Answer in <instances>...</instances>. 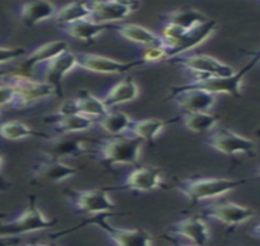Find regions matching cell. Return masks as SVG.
I'll use <instances>...</instances> for the list:
<instances>
[{
    "mask_svg": "<svg viewBox=\"0 0 260 246\" xmlns=\"http://www.w3.org/2000/svg\"><path fill=\"white\" fill-rule=\"evenodd\" d=\"M145 142L133 135H113L99 142L92 152L106 167L135 165L140 158Z\"/></svg>",
    "mask_w": 260,
    "mask_h": 246,
    "instance_id": "6da1fadb",
    "label": "cell"
},
{
    "mask_svg": "<svg viewBox=\"0 0 260 246\" xmlns=\"http://www.w3.org/2000/svg\"><path fill=\"white\" fill-rule=\"evenodd\" d=\"M246 183V180L220 179V177H199L184 179L177 182L176 188L191 203L202 202L221 197Z\"/></svg>",
    "mask_w": 260,
    "mask_h": 246,
    "instance_id": "7a4b0ae2",
    "label": "cell"
},
{
    "mask_svg": "<svg viewBox=\"0 0 260 246\" xmlns=\"http://www.w3.org/2000/svg\"><path fill=\"white\" fill-rule=\"evenodd\" d=\"M109 213L93 215L87 221L82 222L81 224L69 229V232H76L86 225H96L100 229L107 234L108 239L111 240L112 246H152V235L146 230L137 228V229H122V228L113 227L108 222Z\"/></svg>",
    "mask_w": 260,
    "mask_h": 246,
    "instance_id": "3957f363",
    "label": "cell"
},
{
    "mask_svg": "<svg viewBox=\"0 0 260 246\" xmlns=\"http://www.w3.org/2000/svg\"><path fill=\"white\" fill-rule=\"evenodd\" d=\"M58 224V219L47 218L37 204L36 196H28V206L13 221L0 222V235L21 236L23 234L40 232Z\"/></svg>",
    "mask_w": 260,
    "mask_h": 246,
    "instance_id": "277c9868",
    "label": "cell"
},
{
    "mask_svg": "<svg viewBox=\"0 0 260 246\" xmlns=\"http://www.w3.org/2000/svg\"><path fill=\"white\" fill-rule=\"evenodd\" d=\"M3 79L4 84L10 85L16 93L15 101L11 105L16 110L27 108L34 103L55 95L54 89L48 83L38 81L21 74H7Z\"/></svg>",
    "mask_w": 260,
    "mask_h": 246,
    "instance_id": "5b68a950",
    "label": "cell"
},
{
    "mask_svg": "<svg viewBox=\"0 0 260 246\" xmlns=\"http://www.w3.org/2000/svg\"><path fill=\"white\" fill-rule=\"evenodd\" d=\"M260 49L254 54L252 61L248 63L246 67L242 68L237 73L233 74L232 76L227 78H218V76H206V78H200V76H193L188 84L182 85L184 88L202 89V90L208 91L210 94H226L231 95L235 97L242 96V83H243L244 75L249 72L250 69L259 62Z\"/></svg>",
    "mask_w": 260,
    "mask_h": 246,
    "instance_id": "8992f818",
    "label": "cell"
},
{
    "mask_svg": "<svg viewBox=\"0 0 260 246\" xmlns=\"http://www.w3.org/2000/svg\"><path fill=\"white\" fill-rule=\"evenodd\" d=\"M109 191H112V188H93L87 191L67 189L65 197L76 213L99 215L116 208V203L108 195Z\"/></svg>",
    "mask_w": 260,
    "mask_h": 246,
    "instance_id": "52a82bcc",
    "label": "cell"
},
{
    "mask_svg": "<svg viewBox=\"0 0 260 246\" xmlns=\"http://www.w3.org/2000/svg\"><path fill=\"white\" fill-rule=\"evenodd\" d=\"M170 63L177 64L184 68L188 72L193 73L194 76L206 78V76H218V78H227L235 74V69L231 65L223 63L218 59L208 54H182L178 57L168 59Z\"/></svg>",
    "mask_w": 260,
    "mask_h": 246,
    "instance_id": "ba28073f",
    "label": "cell"
},
{
    "mask_svg": "<svg viewBox=\"0 0 260 246\" xmlns=\"http://www.w3.org/2000/svg\"><path fill=\"white\" fill-rule=\"evenodd\" d=\"M205 144L224 155H253L254 142L227 128H218L210 133Z\"/></svg>",
    "mask_w": 260,
    "mask_h": 246,
    "instance_id": "9c48e42d",
    "label": "cell"
},
{
    "mask_svg": "<svg viewBox=\"0 0 260 246\" xmlns=\"http://www.w3.org/2000/svg\"><path fill=\"white\" fill-rule=\"evenodd\" d=\"M79 173V168L70 167L61 160L44 156L32 168L31 183L38 186H47L52 183H60Z\"/></svg>",
    "mask_w": 260,
    "mask_h": 246,
    "instance_id": "30bf717a",
    "label": "cell"
},
{
    "mask_svg": "<svg viewBox=\"0 0 260 246\" xmlns=\"http://www.w3.org/2000/svg\"><path fill=\"white\" fill-rule=\"evenodd\" d=\"M76 62L78 67L81 69L99 74H124L134 68L146 64L141 58L132 62H120L103 56L91 54V53H78Z\"/></svg>",
    "mask_w": 260,
    "mask_h": 246,
    "instance_id": "8fae6325",
    "label": "cell"
},
{
    "mask_svg": "<svg viewBox=\"0 0 260 246\" xmlns=\"http://www.w3.org/2000/svg\"><path fill=\"white\" fill-rule=\"evenodd\" d=\"M170 99L185 112H205L216 102L214 94L202 89L184 88L182 85L171 89Z\"/></svg>",
    "mask_w": 260,
    "mask_h": 246,
    "instance_id": "7c38bea8",
    "label": "cell"
},
{
    "mask_svg": "<svg viewBox=\"0 0 260 246\" xmlns=\"http://www.w3.org/2000/svg\"><path fill=\"white\" fill-rule=\"evenodd\" d=\"M88 139L76 137L73 134H58L57 137L48 139V143L43 148L44 156L54 159L75 158L90 153Z\"/></svg>",
    "mask_w": 260,
    "mask_h": 246,
    "instance_id": "4fadbf2b",
    "label": "cell"
},
{
    "mask_svg": "<svg viewBox=\"0 0 260 246\" xmlns=\"http://www.w3.org/2000/svg\"><path fill=\"white\" fill-rule=\"evenodd\" d=\"M164 186V173L156 167H139L126 175L119 191L151 192Z\"/></svg>",
    "mask_w": 260,
    "mask_h": 246,
    "instance_id": "5bb4252c",
    "label": "cell"
},
{
    "mask_svg": "<svg viewBox=\"0 0 260 246\" xmlns=\"http://www.w3.org/2000/svg\"><path fill=\"white\" fill-rule=\"evenodd\" d=\"M204 217L220 222L229 227L243 224L254 215V212L248 207L233 202H221L206 206L203 209Z\"/></svg>",
    "mask_w": 260,
    "mask_h": 246,
    "instance_id": "9a60e30c",
    "label": "cell"
},
{
    "mask_svg": "<svg viewBox=\"0 0 260 246\" xmlns=\"http://www.w3.org/2000/svg\"><path fill=\"white\" fill-rule=\"evenodd\" d=\"M139 2H93L90 3L91 19L97 23L124 20L140 8Z\"/></svg>",
    "mask_w": 260,
    "mask_h": 246,
    "instance_id": "2e32d148",
    "label": "cell"
},
{
    "mask_svg": "<svg viewBox=\"0 0 260 246\" xmlns=\"http://www.w3.org/2000/svg\"><path fill=\"white\" fill-rule=\"evenodd\" d=\"M75 67H78L76 54L67 51L44 64V81L54 89L58 97H63V80Z\"/></svg>",
    "mask_w": 260,
    "mask_h": 246,
    "instance_id": "e0dca14e",
    "label": "cell"
},
{
    "mask_svg": "<svg viewBox=\"0 0 260 246\" xmlns=\"http://www.w3.org/2000/svg\"><path fill=\"white\" fill-rule=\"evenodd\" d=\"M167 234L190 240L194 245L205 246L210 239L209 228L202 217L193 215L172 224Z\"/></svg>",
    "mask_w": 260,
    "mask_h": 246,
    "instance_id": "ac0fdd59",
    "label": "cell"
},
{
    "mask_svg": "<svg viewBox=\"0 0 260 246\" xmlns=\"http://www.w3.org/2000/svg\"><path fill=\"white\" fill-rule=\"evenodd\" d=\"M217 28V22L215 20H208L206 22L202 25L197 26V28L188 30L185 35L183 36L179 42L176 44V47L168 53V59L178 57V56L187 54L190 49L195 48L199 44H202L206 38H209L215 32ZM167 59V61H168Z\"/></svg>",
    "mask_w": 260,
    "mask_h": 246,
    "instance_id": "d6986e66",
    "label": "cell"
},
{
    "mask_svg": "<svg viewBox=\"0 0 260 246\" xmlns=\"http://www.w3.org/2000/svg\"><path fill=\"white\" fill-rule=\"evenodd\" d=\"M69 51V44L65 41H51L37 47L27 56L20 67L25 72H31L38 64H46L52 59L57 58L61 53Z\"/></svg>",
    "mask_w": 260,
    "mask_h": 246,
    "instance_id": "ffe728a7",
    "label": "cell"
},
{
    "mask_svg": "<svg viewBox=\"0 0 260 246\" xmlns=\"http://www.w3.org/2000/svg\"><path fill=\"white\" fill-rule=\"evenodd\" d=\"M178 121L179 116L170 118V120H158V118H147V120L138 121L133 120L125 134L140 138L144 142H152L168 124L176 123Z\"/></svg>",
    "mask_w": 260,
    "mask_h": 246,
    "instance_id": "44dd1931",
    "label": "cell"
},
{
    "mask_svg": "<svg viewBox=\"0 0 260 246\" xmlns=\"http://www.w3.org/2000/svg\"><path fill=\"white\" fill-rule=\"evenodd\" d=\"M57 9L49 2L25 3L20 7V17L26 28H34L38 23L54 19Z\"/></svg>",
    "mask_w": 260,
    "mask_h": 246,
    "instance_id": "7402d4cb",
    "label": "cell"
},
{
    "mask_svg": "<svg viewBox=\"0 0 260 246\" xmlns=\"http://www.w3.org/2000/svg\"><path fill=\"white\" fill-rule=\"evenodd\" d=\"M138 95L139 87L137 81L128 76V78L122 79L109 89L106 93L105 97L102 99V101L111 110L118 105H122V103L133 101V100L137 99Z\"/></svg>",
    "mask_w": 260,
    "mask_h": 246,
    "instance_id": "603a6c76",
    "label": "cell"
},
{
    "mask_svg": "<svg viewBox=\"0 0 260 246\" xmlns=\"http://www.w3.org/2000/svg\"><path fill=\"white\" fill-rule=\"evenodd\" d=\"M165 23H172L184 30H191L208 21V17L202 11L191 7H182L161 15Z\"/></svg>",
    "mask_w": 260,
    "mask_h": 246,
    "instance_id": "cb8c5ba5",
    "label": "cell"
},
{
    "mask_svg": "<svg viewBox=\"0 0 260 246\" xmlns=\"http://www.w3.org/2000/svg\"><path fill=\"white\" fill-rule=\"evenodd\" d=\"M47 118L48 120H46V122L54 123V130L58 134H73V133L84 132L96 124V120L80 114L70 115V116L54 115Z\"/></svg>",
    "mask_w": 260,
    "mask_h": 246,
    "instance_id": "d4e9b609",
    "label": "cell"
},
{
    "mask_svg": "<svg viewBox=\"0 0 260 246\" xmlns=\"http://www.w3.org/2000/svg\"><path fill=\"white\" fill-rule=\"evenodd\" d=\"M116 28L117 26L108 25V23L105 25V23L94 22L92 20H84V21H79L72 23V25L63 26L61 30L69 37L82 41V42H91V41L99 37L103 32L107 31V30Z\"/></svg>",
    "mask_w": 260,
    "mask_h": 246,
    "instance_id": "484cf974",
    "label": "cell"
},
{
    "mask_svg": "<svg viewBox=\"0 0 260 246\" xmlns=\"http://www.w3.org/2000/svg\"><path fill=\"white\" fill-rule=\"evenodd\" d=\"M116 31L120 37L130 41V42L144 44L147 47L161 46L162 44V38L159 35L140 25H135V23H125V25L117 26Z\"/></svg>",
    "mask_w": 260,
    "mask_h": 246,
    "instance_id": "4316f807",
    "label": "cell"
},
{
    "mask_svg": "<svg viewBox=\"0 0 260 246\" xmlns=\"http://www.w3.org/2000/svg\"><path fill=\"white\" fill-rule=\"evenodd\" d=\"M91 19V7L90 3H70V4L64 5L57 10L54 16V21L63 26L72 25V23L84 21V20Z\"/></svg>",
    "mask_w": 260,
    "mask_h": 246,
    "instance_id": "83f0119b",
    "label": "cell"
},
{
    "mask_svg": "<svg viewBox=\"0 0 260 246\" xmlns=\"http://www.w3.org/2000/svg\"><path fill=\"white\" fill-rule=\"evenodd\" d=\"M74 100H75L78 114L91 117L93 120H99L111 111L102 101V99L93 96L87 91H81L78 96L74 97Z\"/></svg>",
    "mask_w": 260,
    "mask_h": 246,
    "instance_id": "f1b7e54d",
    "label": "cell"
},
{
    "mask_svg": "<svg viewBox=\"0 0 260 246\" xmlns=\"http://www.w3.org/2000/svg\"><path fill=\"white\" fill-rule=\"evenodd\" d=\"M0 137L7 139V141H19V139L32 137L44 138L48 141L52 138L51 135L43 132H38L26 123L20 122V121H9V122L0 124Z\"/></svg>",
    "mask_w": 260,
    "mask_h": 246,
    "instance_id": "f546056e",
    "label": "cell"
},
{
    "mask_svg": "<svg viewBox=\"0 0 260 246\" xmlns=\"http://www.w3.org/2000/svg\"><path fill=\"white\" fill-rule=\"evenodd\" d=\"M179 121L190 132L204 133L216 127L218 117L206 112H184L179 116Z\"/></svg>",
    "mask_w": 260,
    "mask_h": 246,
    "instance_id": "4dcf8cb0",
    "label": "cell"
},
{
    "mask_svg": "<svg viewBox=\"0 0 260 246\" xmlns=\"http://www.w3.org/2000/svg\"><path fill=\"white\" fill-rule=\"evenodd\" d=\"M132 118L122 111H109L107 115L96 120V124L112 135H123L128 132Z\"/></svg>",
    "mask_w": 260,
    "mask_h": 246,
    "instance_id": "1f68e13d",
    "label": "cell"
},
{
    "mask_svg": "<svg viewBox=\"0 0 260 246\" xmlns=\"http://www.w3.org/2000/svg\"><path fill=\"white\" fill-rule=\"evenodd\" d=\"M26 54L23 47H0V64L16 61Z\"/></svg>",
    "mask_w": 260,
    "mask_h": 246,
    "instance_id": "d6a6232c",
    "label": "cell"
},
{
    "mask_svg": "<svg viewBox=\"0 0 260 246\" xmlns=\"http://www.w3.org/2000/svg\"><path fill=\"white\" fill-rule=\"evenodd\" d=\"M141 59H143L145 63H155V62L167 61V53L165 51L164 47L161 46L147 47Z\"/></svg>",
    "mask_w": 260,
    "mask_h": 246,
    "instance_id": "836d02e7",
    "label": "cell"
},
{
    "mask_svg": "<svg viewBox=\"0 0 260 246\" xmlns=\"http://www.w3.org/2000/svg\"><path fill=\"white\" fill-rule=\"evenodd\" d=\"M16 97V93L10 85L8 84H0V107L7 105H13Z\"/></svg>",
    "mask_w": 260,
    "mask_h": 246,
    "instance_id": "e575fe53",
    "label": "cell"
},
{
    "mask_svg": "<svg viewBox=\"0 0 260 246\" xmlns=\"http://www.w3.org/2000/svg\"><path fill=\"white\" fill-rule=\"evenodd\" d=\"M70 115H78V110H76L75 100L67 99L61 102L59 111L57 112V116H70Z\"/></svg>",
    "mask_w": 260,
    "mask_h": 246,
    "instance_id": "d590c367",
    "label": "cell"
},
{
    "mask_svg": "<svg viewBox=\"0 0 260 246\" xmlns=\"http://www.w3.org/2000/svg\"><path fill=\"white\" fill-rule=\"evenodd\" d=\"M22 244L21 236L0 235V246H20Z\"/></svg>",
    "mask_w": 260,
    "mask_h": 246,
    "instance_id": "8d00e7d4",
    "label": "cell"
},
{
    "mask_svg": "<svg viewBox=\"0 0 260 246\" xmlns=\"http://www.w3.org/2000/svg\"><path fill=\"white\" fill-rule=\"evenodd\" d=\"M3 160H4V154L0 152V167L3 164ZM14 186V183L11 181H9L7 177H4V175L0 173V192H5L9 191L11 187Z\"/></svg>",
    "mask_w": 260,
    "mask_h": 246,
    "instance_id": "74e56055",
    "label": "cell"
},
{
    "mask_svg": "<svg viewBox=\"0 0 260 246\" xmlns=\"http://www.w3.org/2000/svg\"><path fill=\"white\" fill-rule=\"evenodd\" d=\"M25 246H57L55 244H49V242H38V241H35V242H29V244L25 245Z\"/></svg>",
    "mask_w": 260,
    "mask_h": 246,
    "instance_id": "f35d334b",
    "label": "cell"
},
{
    "mask_svg": "<svg viewBox=\"0 0 260 246\" xmlns=\"http://www.w3.org/2000/svg\"><path fill=\"white\" fill-rule=\"evenodd\" d=\"M252 234H253L254 236H255V238H259V239H260V223H259V224H256L255 227L253 228Z\"/></svg>",
    "mask_w": 260,
    "mask_h": 246,
    "instance_id": "ab89813d",
    "label": "cell"
},
{
    "mask_svg": "<svg viewBox=\"0 0 260 246\" xmlns=\"http://www.w3.org/2000/svg\"><path fill=\"white\" fill-rule=\"evenodd\" d=\"M254 175H255V176L258 177V179H260V164L258 165V167H256L255 170H254Z\"/></svg>",
    "mask_w": 260,
    "mask_h": 246,
    "instance_id": "60d3db41",
    "label": "cell"
},
{
    "mask_svg": "<svg viewBox=\"0 0 260 246\" xmlns=\"http://www.w3.org/2000/svg\"><path fill=\"white\" fill-rule=\"evenodd\" d=\"M5 75H7V73H5V72H3V70H0V79H3V78H4Z\"/></svg>",
    "mask_w": 260,
    "mask_h": 246,
    "instance_id": "b9f144b4",
    "label": "cell"
},
{
    "mask_svg": "<svg viewBox=\"0 0 260 246\" xmlns=\"http://www.w3.org/2000/svg\"><path fill=\"white\" fill-rule=\"evenodd\" d=\"M5 217V213H0V218H4Z\"/></svg>",
    "mask_w": 260,
    "mask_h": 246,
    "instance_id": "7bdbcfd3",
    "label": "cell"
},
{
    "mask_svg": "<svg viewBox=\"0 0 260 246\" xmlns=\"http://www.w3.org/2000/svg\"><path fill=\"white\" fill-rule=\"evenodd\" d=\"M181 246H197V245H181Z\"/></svg>",
    "mask_w": 260,
    "mask_h": 246,
    "instance_id": "ee69618b",
    "label": "cell"
},
{
    "mask_svg": "<svg viewBox=\"0 0 260 246\" xmlns=\"http://www.w3.org/2000/svg\"><path fill=\"white\" fill-rule=\"evenodd\" d=\"M259 62H260V57H259Z\"/></svg>",
    "mask_w": 260,
    "mask_h": 246,
    "instance_id": "f6af8a7d",
    "label": "cell"
}]
</instances>
